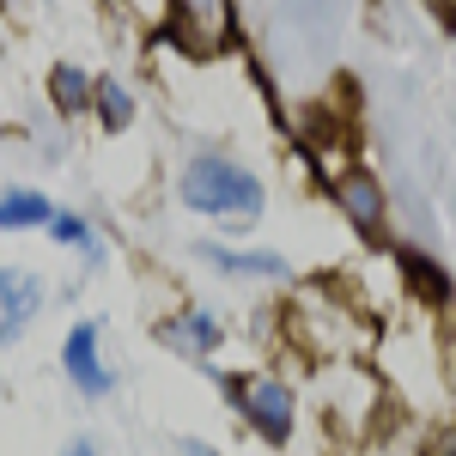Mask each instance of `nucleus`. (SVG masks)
I'll return each mask as SVG.
<instances>
[{"label":"nucleus","instance_id":"1","mask_svg":"<svg viewBox=\"0 0 456 456\" xmlns=\"http://www.w3.org/2000/svg\"><path fill=\"white\" fill-rule=\"evenodd\" d=\"M183 201L195 213H225V219H256L262 213V183L232 165V159H195L183 171Z\"/></svg>","mask_w":456,"mask_h":456},{"label":"nucleus","instance_id":"2","mask_svg":"<svg viewBox=\"0 0 456 456\" xmlns=\"http://www.w3.org/2000/svg\"><path fill=\"white\" fill-rule=\"evenodd\" d=\"M225 395H238V402H244L249 426H256L262 438H274V444H281L286 432H292V395H286L281 378H244V384H232V378H225Z\"/></svg>","mask_w":456,"mask_h":456},{"label":"nucleus","instance_id":"3","mask_svg":"<svg viewBox=\"0 0 456 456\" xmlns=\"http://www.w3.org/2000/svg\"><path fill=\"white\" fill-rule=\"evenodd\" d=\"M37 311H43V286L25 268H0V347H12Z\"/></svg>","mask_w":456,"mask_h":456},{"label":"nucleus","instance_id":"4","mask_svg":"<svg viewBox=\"0 0 456 456\" xmlns=\"http://www.w3.org/2000/svg\"><path fill=\"white\" fill-rule=\"evenodd\" d=\"M61 359H68V378L86 389V395H104L110 389V371H104V359H98V322H73Z\"/></svg>","mask_w":456,"mask_h":456},{"label":"nucleus","instance_id":"5","mask_svg":"<svg viewBox=\"0 0 456 456\" xmlns=\"http://www.w3.org/2000/svg\"><path fill=\"white\" fill-rule=\"evenodd\" d=\"M341 201H347L353 208V219H359V225H365V232H378V183H365V176H347V183H341Z\"/></svg>","mask_w":456,"mask_h":456},{"label":"nucleus","instance_id":"6","mask_svg":"<svg viewBox=\"0 0 456 456\" xmlns=\"http://www.w3.org/2000/svg\"><path fill=\"white\" fill-rule=\"evenodd\" d=\"M55 213H49V201L43 195H6L0 201V225H49Z\"/></svg>","mask_w":456,"mask_h":456},{"label":"nucleus","instance_id":"7","mask_svg":"<svg viewBox=\"0 0 456 456\" xmlns=\"http://www.w3.org/2000/svg\"><path fill=\"white\" fill-rule=\"evenodd\" d=\"M171 341L176 347H195V353H208V347H219V329H213V316H183V322H176L171 329Z\"/></svg>","mask_w":456,"mask_h":456},{"label":"nucleus","instance_id":"8","mask_svg":"<svg viewBox=\"0 0 456 456\" xmlns=\"http://www.w3.org/2000/svg\"><path fill=\"white\" fill-rule=\"evenodd\" d=\"M92 92H98V86H92L79 68H55V104H61V110H79Z\"/></svg>","mask_w":456,"mask_h":456},{"label":"nucleus","instance_id":"9","mask_svg":"<svg viewBox=\"0 0 456 456\" xmlns=\"http://www.w3.org/2000/svg\"><path fill=\"white\" fill-rule=\"evenodd\" d=\"M213 262H219V268H238V274H281L274 256H232V249H213Z\"/></svg>","mask_w":456,"mask_h":456},{"label":"nucleus","instance_id":"10","mask_svg":"<svg viewBox=\"0 0 456 456\" xmlns=\"http://www.w3.org/2000/svg\"><path fill=\"white\" fill-rule=\"evenodd\" d=\"M98 104H104L110 128H122V122H128V92H122L116 79H98Z\"/></svg>","mask_w":456,"mask_h":456},{"label":"nucleus","instance_id":"11","mask_svg":"<svg viewBox=\"0 0 456 456\" xmlns=\"http://www.w3.org/2000/svg\"><path fill=\"white\" fill-rule=\"evenodd\" d=\"M55 238H61V244H73V249H92V232H86L79 219H55Z\"/></svg>","mask_w":456,"mask_h":456},{"label":"nucleus","instance_id":"12","mask_svg":"<svg viewBox=\"0 0 456 456\" xmlns=\"http://www.w3.org/2000/svg\"><path fill=\"white\" fill-rule=\"evenodd\" d=\"M438 6H444V19H451V25H456V0H438Z\"/></svg>","mask_w":456,"mask_h":456},{"label":"nucleus","instance_id":"13","mask_svg":"<svg viewBox=\"0 0 456 456\" xmlns=\"http://www.w3.org/2000/svg\"><path fill=\"white\" fill-rule=\"evenodd\" d=\"M68 456H92V444H68Z\"/></svg>","mask_w":456,"mask_h":456},{"label":"nucleus","instance_id":"14","mask_svg":"<svg viewBox=\"0 0 456 456\" xmlns=\"http://www.w3.org/2000/svg\"><path fill=\"white\" fill-rule=\"evenodd\" d=\"M444 456H456V451H444Z\"/></svg>","mask_w":456,"mask_h":456}]
</instances>
